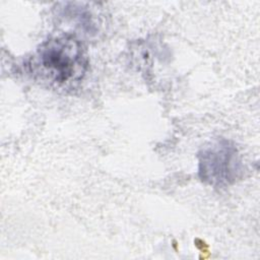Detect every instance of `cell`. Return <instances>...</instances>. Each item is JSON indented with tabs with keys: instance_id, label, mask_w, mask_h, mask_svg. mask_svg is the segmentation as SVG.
Returning a JSON list of instances; mask_svg holds the SVG:
<instances>
[{
	"instance_id": "obj_1",
	"label": "cell",
	"mask_w": 260,
	"mask_h": 260,
	"mask_svg": "<svg viewBox=\"0 0 260 260\" xmlns=\"http://www.w3.org/2000/svg\"><path fill=\"white\" fill-rule=\"evenodd\" d=\"M85 50L72 35H62L44 42L29 66L42 80L57 86H70L81 80L87 69Z\"/></svg>"
},
{
	"instance_id": "obj_2",
	"label": "cell",
	"mask_w": 260,
	"mask_h": 260,
	"mask_svg": "<svg viewBox=\"0 0 260 260\" xmlns=\"http://www.w3.org/2000/svg\"><path fill=\"white\" fill-rule=\"evenodd\" d=\"M242 161L235 143L218 138L198 152V175L202 182L215 188L226 187L239 179Z\"/></svg>"
}]
</instances>
